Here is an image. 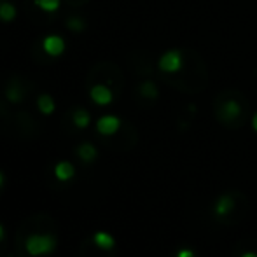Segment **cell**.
<instances>
[{
	"label": "cell",
	"instance_id": "obj_7",
	"mask_svg": "<svg viewBox=\"0 0 257 257\" xmlns=\"http://www.w3.org/2000/svg\"><path fill=\"white\" fill-rule=\"evenodd\" d=\"M54 177H56L60 182H68L75 177V166L68 161H60L54 166Z\"/></svg>",
	"mask_w": 257,
	"mask_h": 257
},
{
	"label": "cell",
	"instance_id": "obj_21",
	"mask_svg": "<svg viewBox=\"0 0 257 257\" xmlns=\"http://www.w3.org/2000/svg\"><path fill=\"white\" fill-rule=\"evenodd\" d=\"M241 257H257V254H255V252H245Z\"/></svg>",
	"mask_w": 257,
	"mask_h": 257
},
{
	"label": "cell",
	"instance_id": "obj_2",
	"mask_svg": "<svg viewBox=\"0 0 257 257\" xmlns=\"http://www.w3.org/2000/svg\"><path fill=\"white\" fill-rule=\"evenodd\" d=\"M182 65H184V58L179 49H170V51L163 53L158 61L159 70L165 72V74H177L182 68Z\"/></svg>",
	"mask_w": 257,
	"mask_h": 257
},
{
	"label": "cell",
	"instance_id": "obj_6",
	"mask_svg": "<svg viewBox=\"0 0 257 257\" xmlns=\"http://www.w3.org/2000/svg\"><path fill=\"white\" fill-rule=\"evenodd\" d=\"M89 98L93 100V103L100 105V107H105V105H110L112 100H114V93L108 86L105 84H95L91 89H89Z\"/></svg>",
	"mask_w": 257,
	"mask_h": 257
},
{
	"label": "cell",
	"instance_id": "obj_16",
	"mask_svg": "<svg viewBox=\"0 0 257 257\" xmlns=\"http://www.w3.org/2000/svg\"><path fill=\"white\" fill-rule=\"evenodd\" d=\"M7 98H9L13 103H18L21 100V95H20V91L14 88V86H11V88H7Z\"/></svg>",
	"mask_w": 257,
	"mask_h": 257
},
{
	"label": "cell",
	"instance_id": "obj_14",
	"mask_svg": "<svg viewBox=\"0 0 257 257\" xmlns=\"http://www.w3.org/2000/svg\"><path fill=\"white\" fill-rule=\"evenodd\" d=\"M139 91H140V95H142L144 98H149V100L158 98V95H159L158 86H156L153 81L142 82V84H140V88H139Z\"/></svg>",
	"mask_w": 257,
	"mask_h": 257
},
{
	"label": "cell",
	"instance_id": "obj_13",
	"mask_svg": "<svg viewBox=\"0 0 257 257\" xmlns=\"http://www.w3.org/2000/svg\"><path fill=\"white\" fill-rule=\"evenodd\" d=\"M37 108L44 115H51L54 112V108H56V103H54L51 95H46V93H44V95H41L37 98Z\"/></svg>",
	"mask_w": 257,
	"mask_h": 257
},
{
	"label": "cell",
	"instance_id": "obj_17",
	"mask_svg": "<svg viewBox=\"0 0 257 257\" xmlns=\"http://www.w3.org/2000/svg\"><path fill=\"white\" fill-rule=\"evenodd\" d=\"M68 27H70L74 32H82V28H84V23H82L79 18H72V20L68 21Z\"/></svg>",
	"mask_w": 257,
	"mask_h": 257
},
{
	"label": "cell",
	"instance_id": "obj_3",
	"mask_svg": "<svg viewBox=\"0 0 257 257\" xmlns=\"http://www.w3.org/2000/svg\"><path fill=\"white\" fill-rule=\"evenodd\" d=\"M241 115V105L236 100H226L217 110V117L222 122H233L236 119H240Z\"/></svg>",
	"mask_w": 257,
	"mask_h": 257
},
{
	"label": "cell",
	"instance_id": "obj_1",
	"mask_svg": "<svg viewBox=\"0 0 257 257\" xmlns=\"http://www.w3.org/2000/svg\"><path fill=\"white\" fill-rule=\"evenodd\" d=\"M25 248L30 255H48L56 248V238L53 234H30L25 241Z\"/></svg>",
	"mask_w": 257,
	"mask_h": 257
},
{
	"label": "cell",
	"instance_id": "obj_8",
	"mask_svg": "<svg viewBox=\"0 0 257 257\" xmlns=\"http://www.w3.org/2000/svg\"><path fill=\"white\" fill-rule=\"evenodd\" d=\"M234 198L231 196V194H222V196H219V200L215 201V205H213V210H215V213L219 217H224V215H229L231 212L234 210Z\"/></svg>",
	"mask_w": 257,
	"mask_h": 257
},
{
	"label": "cell",
	"instance_id": "obj_9",
	"mask_svg": "<svg viewBox=\"0 0 257 257\" xmlns=\"http://www.w3.org/2000/svg\"><path fill=\"white\" fill-rule=\"evenodd\" d=\"M93 243L98 248H102V250H112L115 247V238L107 231H96L93 234Z\"/></svg>",
	"mask_w": 257,
	"mask_h": 257
},
{
	"label": "cell",
	"instance_id": "obj_15",
	"mask_svg": "<svg viewBox=\"0 0 257 257\" xmlns=\"http://www.w3.org/2000/svg\"><path fill=\"white\" fill-rule=\"evenodd\" d=\"M35 6L44 13H54V11L60 9L61 0H35Z\"/></svg>",
	"mask_w": 257,
	"mask_h": 257
},
{
	"label": "cell",
	"instance_id": "obj_4",
	"mask_svg": "<svg viewBox=\"0 0 257 257\" xmlns=\"http://www.w3.org/2000/svg\"><path fill=\"white\" fill-rule=\"evenodd\" d=\"M65 48H67V44H65L63 37H60V35H56V34L46 35L44 41H42V49H44V53L53 58L61 56V54L65 53Z\"/></svg>",
	"mask_w": 257,
	"mask_h": 257
},
{
	"label": "cell",
	"instance_id": "obj_11",
	"mask_svg": "<svg viewBox=\"0 0 257 257\" xmlns=\"http://www.w3.org/2000/svg\"><path fill=\"white\" fill-rule=\"evenodd\" d=\"M18 16V11H16V6L11 2H0V21L4 23H11L14 21Z\"/></svg>",
	"mask_w": 257,
	"mask_h": 257
},
{
	"label": "cell",
	"instance_id": "obj_5",
	"mask_svg": "<svg viewBox=\"0 0 257 257\" xmlns=\"http://www.w3.org/2000/svg\"><path fill=\"white\" fill-rule=\"evenodd\" d=\"M121 128V119L117 115H102V117L96 121V132L100 135H105V137H110L114 133L119 132Z\"/></svg>",
	"mask_w": 257,
	"mask_h": 257
},
{
	"label": "cell",
	"instance_id": "obj_20",
	"mask_svg": "<svg viewBox=\"0 0 257 257\" xmlns=\"http://www.w3.org/2000/svg\"><path fill=\"white\" fill-rule=\"evenodd\" d=\"M4 238H6V229H4V226L0 224V241H4Z\"/></svg>",
	"mask_w": 257,
	"mask_h": 257
},
{
	"label": "cell",
	"instance_id": "obj_18",
	"mask_svg": "<svg viewBox=\"0 0 257 257\" xmlns=\"http://www.w3.org/2000/svg\"><path fill=\"white\" fill-rule=\"evenodd\" d=\"M175 257H196V254H194V250H191V248H180Z\"/></svg>",
	"mask_w": 257,
	"mask_h": 257
},
{
	"label": "cell",
	"instance_id": "obj_19",
	"mask_svg": "<svg viewBox=\"0 0 257 257\" xmlns=\"http://www.w3.org/2000/svg\"><path fill=\"white\" fill-rule=\"evenodd\" d=\"M252 128H254V132L257 133V112L252 115Z\"/></svg>",
	"mask_w": 257,
	"mask_h": 257
},
{
	"label": "cell",
	"instance_id": "obj_22",
	"mask_svg": "<svg viewBox=\"0 0 257 257\" xmlns=\"http://www.w3.org/2000/svg\"><path fill=\"white\" fill-rule=\"evenodd\" d=\"M4 182H6V177H4V173L0 172V187L4 186Z\"/></svg>",
	"mask_w": 257,
	"mask_h": 257
},
{
	"label": "cell",
	"instance_id": "obj_10",
	"mask_svg": "<svg viewBox=\"0 0 257 257\" xmlns=\"http://www.w3.org/2000/svg\"><path fill=\"white\" fill-rule=\"evenodd\" d=\"M77 156L84 163H91V161H95V159H96L98 151H96V147L93 146V144L86 142V144H81V146L77 147Z\"/></svg>",
	"mask_w": 257,
	"mask_h": 257
},
{
	"label": "cell",
	"instance_id": "obj_12",
	"mask_svg": "<svg viewBox=\"0 0 257 257\" xmlns=\"http://www.w3.org/2000/svg\"><path fill=\"white\" fill-rule=\"evenodd\" d=\"M72 121H74L75 128L84 130L91 124V115H89V112L86 110V108H77V110L74 112V115H72Z\"/></svg>",
	"mask_w": 257,
	"mask_h": 257
}]
</instances>
